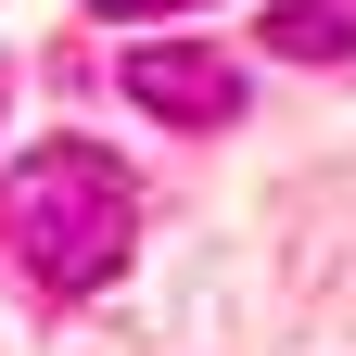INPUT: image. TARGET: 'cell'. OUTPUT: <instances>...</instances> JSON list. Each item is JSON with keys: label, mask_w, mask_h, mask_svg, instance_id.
<instances>
[{"label": "cell", "mask_w": 356, "mask_h": 356, "mask_svg": "<svg viewBox=\"0 0 356 356\" xmlns=\"http://www.w3.org/2000/svg\"><path fill=\"white\" fill-rule=\"evenodd\" d=\"M0 242L26 254V280L51 293H102L127 242H140V191L102 140H38L13 178H0Z\"/></svg>", "instance_id": "cell-1"}, {"label": "cell", "mask_w": 356, "mask_h": 356, "mask_svg": "<svg viewBox=\"0 0 356 356\" xmlns=\"http://www.w3.org/2000/svg\"><path fill=\"white\" fill-rule=\"evenodd\" d=\"M127 102H153L178 127H229L242 115V64L229 51H191V38H140V51H127Z\"/></svg>", "instance_id": "cell-2"}, {"label": "cell", "mask_w": 356, "mask_h": 356, "mask_svg": "<svg viewBox=\"0 0 356 356\" xmlns=\"http://www.w3.org/2000/svg\"><path fill=\"white\" fill-rule=\"evenodd\" d=\"M267 51L280 64H343L356 51V0H267Z\"/></svg>", "instance_id": "cell-3"}, {"label": "cell", "mask_w": 356, "mask_h": 356, "mask_svg": "<svg viewBox=\"0 0 356 356\" xmlns=\"http://www.w3.org/2000/svg\"><path fill=\"white\" fill-rule=\"evenodd\" d=\"M89 13H153V0H89Z\"/></svg>", "instance_id": "cell-4"}]
</instances>
